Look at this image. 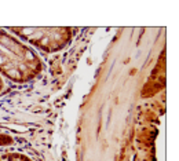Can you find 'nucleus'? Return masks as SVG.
Wrapping results in <instances>:
<instances>
[{"label":"nucleus","instance_id":"nucleus-1","mask_svg":"<svg viewBox=\"0 0 179 161\" xmlns=\"http://www.w3.org/2000/svg\"><path fill=\"white\" fill-rule=\"evenodd\" d=\"M35 30H36L35 28H24L22 29V33H24V35H33Z\"/></svg>","mask_w":179,"mask_h":161},{"label":"nucleus","instance_id":"nucleus-2","mask_svg":"<svg viewBox=\"0 0 179 161\" xmlns=\"http://www.w3.org/2000/svg\"><path fill=\"white\" fill-rule=\"evenodd\" d=\"M8 75H11V76H21V73H19V72H17V70H13V69H10V70H8Z\"/></svg>","mask_w":179,"mask_h":161},{"label":"nucleus","instance_id":"nucleus-3","mask_svg":"<svg viewBox=\"0 0 179 161\" xmlns=\"http://www.w3.org/2000/svg\"><path fill=\"white\" fill-rule=\"evenodd\" d=\"M26 58H28V59H33V55L30 52H26Z\"/></svg>","mask_w":179,"mask_h":161},{"label":"nucleus","instance_id":"nucleus-4","mask_svg":"<svg viewBox=\"0 0 179 161\" xmlns=\"http://www.w3.org/2000/svg\"><path fill=\"white\" fill-rule=\"evenodd\" d=\"M41 43H43V44H47V43H48V39H47V37H46V39H43V40H41Z\"/></svg>","mask_w":179,"mask_h":161},{"label":"nucleus","instance_id":"nucleus-5","mask_svg":"<svg viewBox=\"0 0 179 161\" xmlns=\"http://www.w3.org/2000/svg\"><path fill=\"white\" fill-rule=\"evenodd\" d=\"M4 61V59H3V58H1V57H0V64H1V62H3Z\"/></svg>","mask_w":179,"mask_h":161}]
</instances>
